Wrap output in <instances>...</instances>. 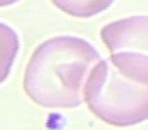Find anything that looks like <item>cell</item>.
<instances>
[{
    "instance_id": "6",
    "label": "cell",
    "mask_w": 148,
    "mask_h": 130,
    "mask_svg": "<svg viewBox=\"0 0 148 130\" xmlns=\"http://www.w3.org/2000/svg\"><path fill=\"white\" fill-rule=\"evenodd\" d=\"M20 0H0V7H6V6H12L14 3H17Z\"/></svg>"
},
{
    "instance_id": "5",
    "label": "cell",
    "mask_w": 148,
    "mask_h": 130,
    "mask_svg": "<svg viewBox=\"0 0 148 130\" xmlns=\"http://www.w3.org/2000/svg\"><path fill=\"white\" fill-rule=\"evenodd\" d=\"M59 10L69 16L88 19L109 9L114 0H50Z\"/></svg>"
},
{
    "instance_id": "2",
    "label": "cell",
    "mask_w": 148,
    "mask_h": 130,
    "mask_svg": "<svg viewBox=\"0 0 148 130\" xmlns=\"http://www.w3.org/2000/svg\"><path fill=\"white\" fill-rule=\"evenodd\" d=\"M88 109L106 125L130 127L148 120V56L112 53L99 60L84 87Z\"/></svg>"
},
{
    "instance_id": "1",
    "label": "cell",
    "mask_w": 148,
    "mask_h": 130,
    "mask_svg": "<svg viewBox=\"0 0 148 130\" xmlns=\"http://www.w3.org/2000/svg\"><path fill=\"white\" fill-rule=\"evenodd\" d=\"M99 60L98 50L82 37H50L32 53L23 89L42 107L75 109L84 103L85 83Z\"/></svg>"
},
{
    "instance_id": "3",
    "label": "cell",
    "mask_w": 148,
    "mask_h": 130,
    "mask_svg": "<svg viewBox=\"0 0 148 130\" xmlns=\"http://www.w3.org/2000/svg\"><path fill=\"white\" fill-rule=\"evenodd\" d=\"M101 39L108 50L135 51L148 56V16H130L105 24Z\"/></svg>"
},
{
    "instance_id": "4",
    "label": "cell",
    "mask_w": 148,
    "mask_h": 130,
    "mask_svg": "<svg viewBox=\"0 0 148 130\" xmlns=\"http://www.w3.org/2000/svg\"><path fill=\"white\" fill-rule=\"evenodd\" d=\"M20 49V39L17 32L0 22V85L9 77L14 60Z\"/></svg>"
}]
</instances>
